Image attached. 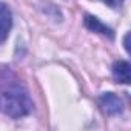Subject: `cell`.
Listing matches in <instances>:
<instances>
[{"label":"cell","instance_id":"cell-1","mask_svg":"<svg viewBox=\"0 0 131 131\" xmlns=\"http://www.w3.org/2000/svg\"><path fill=\"white\" fill-rule=\"evenodd\" d=\"M34 105L29 94L19 85H13L0 93V113L13 119H20L32 111Z\"/></svg>","mask_w":131,"mask_h":131},{"label":"cell","instance_id":"cell-7","mask_svg":"<svg viewBox=\"0 0 131 131\" xmlns=\"http://www.w3.org/2000/svg\"><path fill=\"white\" fill-rule=\"evenodd\" d=\"M128 39H129V34H126V36H125V49H126V51H129V45H128Z\"/></svg>","mask_w":131,"mask_h":131},{"label":"cell","instance_id":"cell-3","mask_svg":"<svg viewBox=\"0 0 131 131\" xmlns=\"http://www.w3.org/2000/svg\"><path fill=\"white\" fill-rule=\"evenodd\" d=\"M11 28H13L11 9L8 8L6 3L0 2V45L8 39V36L11 32Z\"/></svg>","mask_w":131,"mask_h":131},{"label":"cell","instance_id":"cell-6","mask_svg":"<svg viewBox=\"0 0 131 131\" xmlns=\"http://www.w3.org/2000/svg\"><path fill=\"white\" fill-rule=\"evenodd\" d=\"M103 3H106L108 6H111V8H114V9H117V8H120L122 6V3L125 2V0H102Z\"/></svg>","mask_w":131,"mask_h":131},{"label":"cell","instance_id":"cell-2","mask_svg":"<svg viewBox=\"0 0 131 131\" xmlns=\"http://www.w3.org/2000/svg\"><path fill=\"white\" fill-rule=\"evenodd\" d=\"M99 106L108 116H117L123 111V102L114 93H103L99 97Z\"/></svg>","mask_w":131,"mask_h":131},{"label":"cell","instance_id":"cell-4","mask_svg":"<svg viewBox=\"0 0 131 131\" xmlns=\"http://www.w3.org/2000/svg\"><path fill=\"white\" fill-rule=\"evenodd\" d=\"M131 67H129V63L126 60H116L113 63V77L116 82L119 83H123V85H128L131 82Z\"/></svg>","mask_w":131,"mask_h":131},{"label":"cell","instance_id":"cell-5","mask_svg":"<svg viewBox=\"0 0 131 131\" xmlns=\"http://www.w3.org/2000/svg\"><path fill=\"white\" fill-rule=\"evenodd\" d=\"M85 26H86L90 31L97 32V34H102V36H108L110 39H113V36H114L111 28H108V26H106L105 23H102L97 17L90 16V14L85 16Z\"/></svg>","mask_w":131,"mask_h":131}]
</instances>
